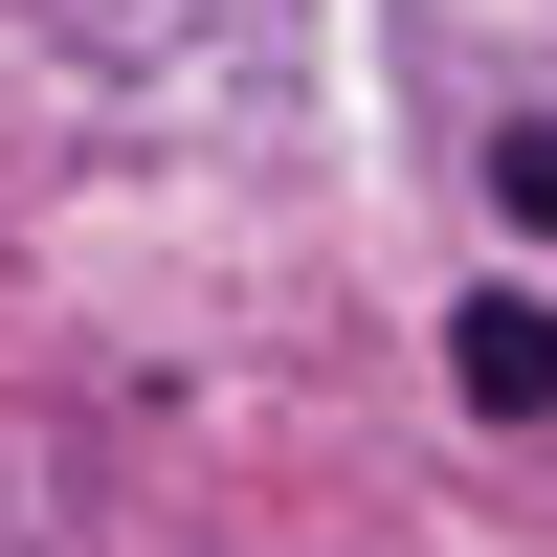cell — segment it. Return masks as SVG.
I'll list each match as a JSON object with an SVG mask.
<instances>
[{"instance_id": "cell-1", "label": "cell", "mask_w": 557, "mask_h": 557, "mask_svg": "<svg viewBox=\"0 0 557 557\" xmlns=\"http://www.w3.org/2000/svg\"><path fill=\"white\" fill-rule=\"evenodd\" d=\"M446 380H469L491 424H557V312H535V290H491L469 335H446Z\"/></svg>"}, {"instance_id": "cell-2", "label": "cell", "mask_w": 557, "mask_h": 557, "mask_svg": "<svg viewBox=\"0 0 557 557\" xmlns=\"http://www.w3.org/2000/svg\"><path fill=\"white\" fill-rule=\"evenodd\" d=\"M491 201H513L535 246H557V112H513V134H491Z\"/></svg>"}]
</instances>
